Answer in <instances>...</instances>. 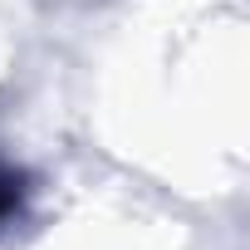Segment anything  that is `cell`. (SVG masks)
<instances>
[{"instance_id": "cell-1", "label": "cell", "mask_w": 250, "mask_h": 250, "mask_svg": "<svg viewBox=\"0 0 250 250\" xmlns=\"http://www.w3.org/2000/svg\"><path fill=\"white\" fill-rule=\"evenodd\" d=\"M20 177L10 172V167H0V221H5V216H15L20 211Z\"/></svg>"}]
</instances>
